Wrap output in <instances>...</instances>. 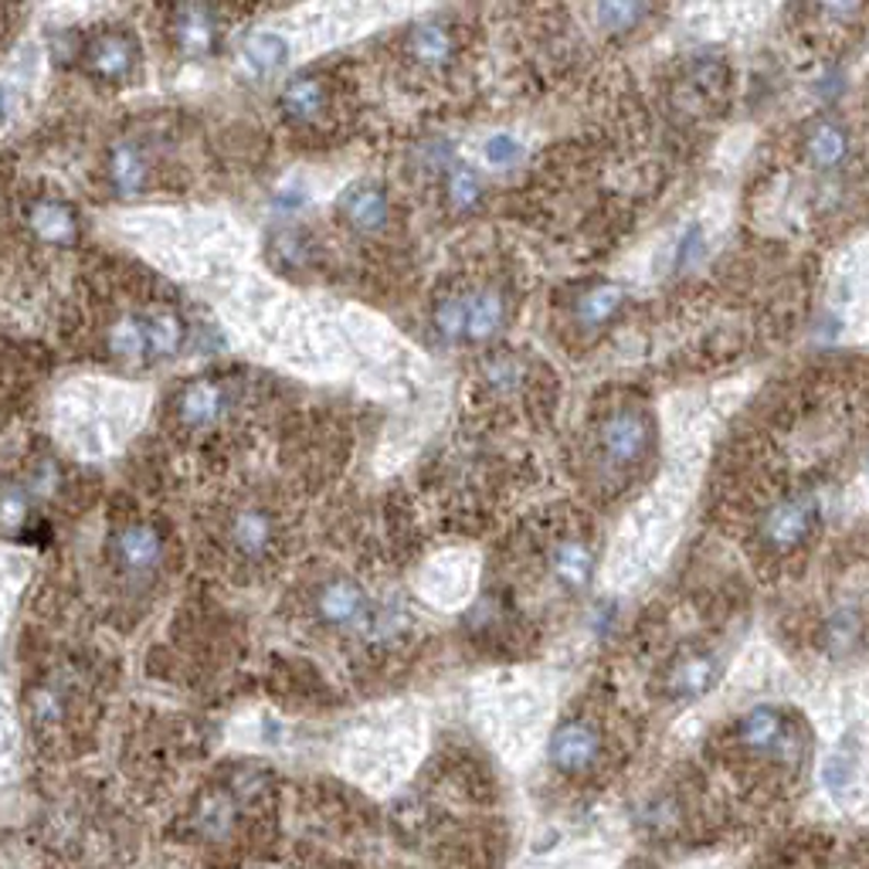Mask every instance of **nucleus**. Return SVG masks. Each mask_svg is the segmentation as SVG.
<instances>
[{
  "instance_id": "412c9836",
  "label": "nucleus",
  "mask_w": 869,
  "mask_h": 869,
  "mask_svg": "<svg viewBox=\"0 0 869 869\" xmlns=\"http://www.w3.org/2000/svg\"><path fill=\"white\" fill-rule=\"evenodd\" d=\"M147 323V343H150V357H173L184 343V323L167 309H150L144 312Z\"/></svg>"
},
{
  "instance_id": "b1692460",
  "label": "nucleus",
  "mask_w": 869,
  "mask_h": 869,
  "mask_svg": "<svg viewBox=\"0 0 869 869\" xmlns=\"http://www.w3.org/2000/svg\"><path fill=\"white\" fill-rule=\"evenodd\" d=\"M289 58V45L279 38V34H252L245 45V61L255 76H272L279 72Z\"/></svg>"
},
{
  "instance_id": "f03ea898",
  "label": "nucleus",
  "mask_w": 869,
  "mask_h": 869,
  "mask_svg": "<svg viewBox=\"0 0 869 869\" xmlns=\"http://www.w3.org/2000/svg\"><path fill=\"white\" fill-rule=\"evenodd\" d=\"M815 524H819V500L809 493H794V496H781L778 503L764 510L757 537L768 550L788 553L794 547L809 544V537L815 534Z\"/></svg>"
},
{
  "instance_id": "a211bd4d",
  "label": "nucleus",
  "mask_w": 869,
  "mask_h": 869,
  "mask_svg": "<svg viewBox=\"0 0 869 869\" xmlns=\"http://www.w3.org/2000/svg\"><path fill=\"white\" fill-rule=\"evenodd\" d=\"M283 113L296 123H309L317 119L327 106V92H323V82L312 79V76H302V79H293L286 89H283Z\"/></svg>"
},
{
  "instance_id": "7c9ffc66",
  "label": "nucleus",
  "mask_w": 869,
  "mask_h": 869,
  "mask_svg": "<svg viewBox=\"0 0 869 869\" xmlns=\"http://www.w3.org/2000/svg\"><path fill=\"white\" fill-rule=\"evenodd\" d=\"M866 472H869V451H866Z\"/></svg>"
},
{
  "instance_id": "bb28decb",
  "label": "nucleus",
  "mask_w": 869,
  "mask_h": 869,
  "mask_svg": "<svg viewBox=\"0 0 869 869\" xmlns=\"http://www.w3.org/2000/svg\"><path fill=\"white\" fill-rule=\"evenodd\" d=\"M435 330H438L448 343L466 340V293H462V296H445V299L435 306Z\"/></svg>"
},
{
  "instance_id": "c85d7f7f",
  "label": "nucleus",
  "mask_w": 869,
  "mask_h": 869,
  "mask_svg": "<svg viewBox=\"0 0 869 869\" xmlns=\"http://www.w3.org/2000/svg\"><path fill=\"white\" fill-rule=\"evenodd\" d=\"M516 157H519V144L513 140V136H493V140L485 144V160L496 163V167H510Z\"/></svg>"
},
{
  "instance_id": "9b49d317",
  "label": "nucleus",
  "mask_w": 869,
  "mask_h": 869,
  "mask_svg": "<svg viewBox=\"0 0 869 869\" xmlns=\"http://www.w3.org/2000/svg\"><path fill=\"white\" fill-rule=\"evenodd\" d=\"M27 225L48 245H72L79 238V221L76 211L61 201H34L27 207Z\"/></svg>"
},
{
  "instance_id": "4468645a",
  "label": "nucleus",
  "mask_w": 869,
  "mask_h": 869,
  "mask_svg": "<svg viewBox=\"0 0 869 869\" xmlns=\"http://www.w3.org/2000/svg\"><path fill=\"white\" fill-rule=\"evenodd\" d=\"M805 157L815 170L843 167V160L849 157V133L839 123L819 119L805 136Z\"/></svg>"
},
{
  "instance_id": "0eeeda50",
  "label": "nucleus",
  "mask_w": 869,
  "mask_h": 869,
  "mask_svg": "<svg viewBox=\"0 0 869 869\" xmlns=\"http://www.w3.org/2000/svg\"><path fill=\"white\" fill-rule=\"evenodd\" d=\"M133 55H136V45L129 34H99V38L89 45L85 52V65L89 72L106 79V82H116V79H126L129 68H133Z\"/></svg>"
},
{
  "instance_id": "20e7f679",
  "label": "nucleus",
  "mask_w": 869,
  "mask_h": 869,
  "mask_svg": "<svg viewBox=\"0 0 869 869\" xmlns=\"http://www.w3.org/2000/svg\"><path fill=\"white\" fill-rule=\"evenodd\" d=\"M791 727L778 707H754L737 727V741L761 757H785L791 751Z\"/></svg>"
},
{
  "instance_id": "cd10ccee",
  "label": "nucleus",
  "mask_w": 869,
  "mask_h": 869,
  "mask_svg": "<svg viewBox=\"0 0 869 869\" xmlns=\"http://www.w3.org/2000/svg\"><path fill=\"white\" fill-rule=\"evenodd\" d=\"M649 14V8H639V4H605V8H598V18L608 24V27H632L639 18H645Z\"/></svg>"
},
{
  "instance_id": "aec40b11",
  "label": "nucleus",
  "mask_w": 869,
  "mask_h": 869,
  "mask_svg": "<svg viewBox=\"0 0 869 869\" xmlns=\"http://www.w3.org/2000/svg\"><path fill=\"white\" fill-rule=\"evenodd\" d=\"M106 346H110V354L119 357V361H140V357H150L144 312H140V317H123V320H116V323L110 327V333H106Z\"/></svg>"
},
{
  "instance_id": "dca6fc26",
  "label": "nucleus",
  "mask_w": 869,
  "mask_h": 869,
  "mask_svg": "<svg viewBox=\"0 0 869 869\" xmlns=\"http://www.w3.org/2000/svg\"><path fill=\"white\" fill-rule=\"evenodd\" d=\"M621 306H625V293H621V286H615V283H598V286H591L587 293L578 296V302H574V317H578L581 327L595 330V327H605L608 320H615Z\"/></svg>"
},
{
  "instance_id": "6e6552de",
  "label": "nucleus",
  "mask_w": 869,
  "mask_h": 869,
  "mask_svg": "<svg viewBox=\"0 0 869 869\" xmlns=\"http://www.w3.org/2000/svg\"><path fill=\"white\" fill-rule=\"evenodd\" d=\"M503 320H506V299L500 289L479 286L466 293V340L482 343L496 336Z\"/></svg>"
},
{
  "instance_id": "1a4fd4ad",
  "label": "nucleus",
  "mask_w": 869,
  "mask_h": 869,
  "mask_svg": "<svg viewBox=\"0 0 869 869\" xmlns=\"http://www.w3.org/2000/svg\"><path fill=\"white\" fill-rule=\"evenodd\" d=\"M225 404H228V395L218 380H194V385L181 391L178 414L187 428H207L225 414Z\"/></svg>"
},
{
  "instance_id": "ddd939ff",
  "label": "nucleus",
  "mask_w": 869,
  "mask_h": 869,
  "mask_svg": "<svg viewBox=\"0 0 869 869\" xmlns=\"http://www.w3.org/2000/svg\"><path fill=\"white\" fill-rule=\"evenodd\" d=\"M340 211L343 218L351 221L357 231H380L388 225V194L380 187H351L343 197H340Z\"/></svg>"
},
{
  "instance_id": "7ed1b4c3",
  "label": "nucleus",
  "mask_w": 869,
  "mask_h": 869,
  "mask_svg": "<svg viewBox=\"0 0 869 869\" xmlns=\"http://www.w3.org/2000/svg\"><path fill=\"white\" fill-rule=\"evenodd\" d=\"M598 754H602V737H598V730L584 720H571L558 727V734L550 737V761H553V768L564 775L591 771Z\"/></svg>"
},
{
  "instance_id": "f8f14e48",
  "label": "nucleus",
  "mask_w": 869,
  "mask_h": 869,
  "mask_svg": "<svg viewBox=\"0 0 869 869\" xmlns=\"http://www.w3.org/2000/svg\"><path fill=\"white\" fill-rule=\"evenodd\" d=\"M550 571L553 578H558L564 587L571 591H581L591 584V578H595V553H591V547L578 537H568L561 544H553L550 550Z\"/></svg>"
},
{
  "instance_id": "f257e3e1",
  "label": "nucleus",
  "mask_w": 869,
  "mask_h": 869,
  "mask_svg": "<svg viewBox=\"0 0 869 869\" xmlns=\"http://www.w3.org/2000/svg\"><path fill=\"white\" fill-rule=\"evenodd\" d=\"M598 451L611 469H629L642 462L652 448V419L645 408L618 404L598 419Z\"/></svg>"
},
{
  "instance_id": "393cba45",
  "label": "nucleus",
  "mask_w": 869,
  "mask_h": 869,
  "mask_svg": "<svg viewBox=\"0 0 869 869\" xmlns=\"http://www.w3.org/2000/svg\"><path fill=\"white\" fill-rule=\"evenodd\" d=\"M31 500H34V493L27 490V485H21V482L0 485V527H4V530L27 527V519H31Z\"/></svg>"
},
{
  "instance_id": "a878e982",
  "label": "nucleus",
  "mask_w": 869,
  "mask_h": 869,
  "mask_svg": "<svg viewBox=\"0 0 869 869\" xmlns=\"http://www.w3.org/2000/svg\"><path fill=\"white\" fill-rule=\"evenodd\" d=\"M445 194L451 201V207H459V211H469L472 204H479L482 197V181L479 173L466 163H456L448 173H445Z\"/></svg>"
},
{
  "instance_id": "4be33fe9",
  "label": "nucleus",
  "mask_w": 869,
  "mask_h": 869,
  "mask_svg": "<svg viewBox=\"0 0 869 869\" xmlns=\"http://www.w3.org/2000/svg\"><path fill=\"white\" fill-rule=\"evenodd\" d=\"M110 181L116 191L123 194H136L144 184H147V160L144 153L129 147V144H119L110 157Z\"/></svg>"
},
{
  "instance_id": "c756f323",
  "label": "nucleus",
  "mask_w": 869,
  "mask_h": 869,
  "mask_svg": "<svg viewBox=\"0 0 869 869\" xmlns=\"http://www.w3.org/2000/svg\"><path fill=\"white\" fill-rule=\"evenodd\" d=\"M825 785H828L832 791L849 788V785H853V761H849V757H832V761L825 764Z\"/></svg>"
},
{
  "instance_id": "39448f33",
  "label": "nucleus",
  "mask_w": 869,
  "mask_h": 869,
  "mask_svg": "<svg viewBox=\"0 0 869 869\" xmlns=\"http://www.w3.org/2000/svg\"><path fill=\"white\" fill-rule=\"evenodd\" d=\"M720 679V659L713 652L679 655L666 673V693L673 700H700Z\"/></svg>"
},
{
  "instance_id": "5701e85b",
  "label": "nucleus",
  "mask_w": 869,
  "mask_h": 869,
  "mask_svg": "<svg viewBox=\"0 0 869 869\" xmlns=\"http://www.w3.org/2000/svg\"><path fill=\"white\" fill-rule=\"evenodd\" d=\"M231 540L241 553H262L272 540V519L265 510H245V513H238L235 516V524H231Z\"/></svg>"
},
{
  "instance_id": "f3484780",
  "label": "nucleus",
  "mask_w": 869,
  "mask_h": 869,
  "mask_svg": "<svg viewBox=\"0 0 869 869\" xmlns=\"http://www.w3.org/2000/svg\"><path fill=\"white\" fill-rule=\"evenodd\" d=\"M862 615L856 608H836L825 621H822V632H819V642L828 655H846L859 645L862 639Z\"/></svg>"
},
{
  "instance_id": "2eb2a0df",
  "label": "nucleus",
  "mask_w": 869,
  "mask_h": 869,
  "mask_svg": "<svg viewBox=\"0 0 869 869\" xmlns=\"http://www.w3.org/2000/svg\"><path fill=\"white\" fill-rule=\"evenodd\" d=\"M173 34H178L184 52L207 55L218 38V21L207 8H181L178 14H173Z\"/></svg>"
},
{
  "instance_id": "9d476101",
  "label": "nucleus",
  "mask_w": 869,
  "mask_h": 869,
  "mask_svg": "<svg viewBox=\"0 0 869 869\" xmlns=\"http://www.w3.org/2000/svg\"><path fill=\"white\" fill-rule=\"evenodd\" d=\"M163 540L150 524H129L116 534V558L126 571H153L160 564Z\"/></svg>"
},
{
  "instance_id": "6ab92c4d",
  "label": "nucleus",
  "mask_w": 869,
  "mask_h": 869,
  "mask_svg": "<svg viewBox=\"0 0 869 869\" xmlns=\"http://www.w3.org/2000/svg\"><path fill=\"white\" fill-rule=\"evenodd\" d=\"M411 55L428 68H442L456 55V38L445 24H419L411 31Z\"/></svg>"
},
{
  "instance_id": "423d86ee",
  "label": "nucleus",
  "mask_w": 869,
  "mask_h": 869,
  "mask_svg": "<svg viewBox=\"0 0 869 869\" xmlns=\"http://www.w3.org/2000/svg\"><path fill=\"white\" fill-rule=\"evenodd\" d=\"M320 618L330 625H343V629H354V625H367L370 618V602L364 595V587L354 581H333L320 591L317 598Z\"/></svg>"
}]
</instances>
